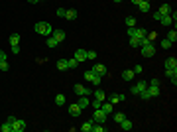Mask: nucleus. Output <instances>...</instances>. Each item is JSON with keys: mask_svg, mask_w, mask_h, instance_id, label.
<instances>
[{"mask_svg": "<svg viewBox=\"0 0 177 132\" xmlns=\"http://www.w3.org/2000/svg\"><path fill=\"white\" fill-rule=\"evenodd\" d=\"M100 104H103V101H99V99H93V101H91V107L93 109H100Z\"/></svg>", "mask_w": 177, "mask_h": 132, "instance_id": "obj_38", "label": "nucleus"}, {"mask_svg": "<svg viewBox=\"0 0 177 132\" xmlns=\"http://www.w3.org/2000/svg\"><path fill=\"white\" fill-rule=\"evenodd\" d=\"M93 124H95L93 120H87V122L81 124V130H83V132H93Z\"/></svg>", "mask_w": 177, "mask_h": 132, "instance_id": "obj_22", "label": "nucleus"}, {"mask_svg": "<svg viewBox=\"0 0 177 132\" xmlns=\"http://www.w3.org/2000/svg\"><path fill=\"white\" fill-rule=\"evenodd\" d=\"M159 45H162V47H163V49H169V47H171V45H173V44H171V41H169L167 38H165V40H162V41H159Z\"/></svg>", "mask_w": 177, "mask_h": 132, "instance_id": "obj_35", "label": "nucleus"}, {"mask_svg": "<svg viewBox=\"0 0 177 132\" xmlns=\"http://www.w3.org/2000/svg\"><path fill=\"white\" fill-rule=\"evenodd\" d=\"M85 81H89V83H93L95 87H99L100 85V81H103V77L100 75H96V73H93V71H85Z\"/></svg>", "mask_w": 177, "mask_h": 132, "instance_id": "obj_2", "label": "nucleus"}, {"mask_svg": "<svg viewBox=\"0 0 177 132\" xmlns=\"http://www.w3.org/2000/svg\"><path fill=\"white\" fill-rule=\"evenodd\" d=\"M8 41H10V45H12V47L20 45V34H12V36L8 38Z\"/></svg>", "mask_w": 177, "mask_h": 132, "instance_id": "obj_18", "label": "nucleus"}, {"mask_svg": "<svg viewBox=\"0 0 177 132\" xmlns=\"http://www.w3.org/2000/svg\"><path fill=\"white\" fill-rule=\"evenodd\" d=\"M77 16H79V14H77V10H73V8L65 12V18H67V20H77Z\"/></svg>", "mask_w": 177, "mask_h": 132, "instance_id": "obj_29", "label": "nucleus"}, {"mask_svg": "<svg viewBox=\"0 0 177 132\" xmlns=\"http://www.w3.org/2000/svg\"><path fill=\"white\" fill-rule=\"evenodd\" d=\"M134 75H136V73H134L132 69H126V71H122V79H124V81H132V79H134Z\"/></svg>", "mask_w": 177, "mask_h": 132, "instance_id": "obj_21", "label": "nucleus"}, {"mask_svg": "<svg viewBox=\"0 0 177 132\" xmlns=\"http://www.w3.org/2000/svg\"><path fill=\"white\" fill-rule=\"evenodd\" d=\"M67 63H69V69H75V67H79V61L75 59V57H71V59H67Z\"/></svg>", "mask_w": 177, "mask_h": 132, "instance_id": "obj_34", "label": "nucleus"}, {"mask_svg": "<svg viewBox=\"0 0 177 132\" xmlns=\"http://www.w3.org/2000/svg\"><path fill=\"white\" fill-rule=\"evenodd\" d=\"M0 132H12V124H10L8 120H6V122L0 126Z\"/></svg>", "mask_w": 177, "mask_h": 132, "instance_id": "obj_32", "label": "nucleus"}, {"mask_svg": "<svg viewBox=\"0 0 177 132\" xmlns=\"http://www.w3.org/2000/svg\"><path fill=\"white\" fill-rule=\"evenodd\" d=\"M114 2H122V0H114Z\"/></svg>", "mask_w": 177, "mask_h": 132, "instance_id": "obj_51", "label": "nucleus"}, {"mask_svg": "<svg viewBox=\"0 0 177 132\" xmlns=\"http://www.w3.org/2000/svg\"><path fill=\"white\" fill-rule=\"evenodd\" d=\"M91 71L96 73V75L100 77H106V73H108V69H106V65H103V63H95L93 67H91Z\"/></svg>", "mask_w": 177, "mask_h": 132, "instance_id": "obj_6", "label": "nucleus"}, {"mask_svg": "<svg viewBox=\"0 0 177 132\" xmlns=\"http://www.w3.org/2000/svg\"><path fill=\"white\" fill-rule=\"evenodd\" d=\"M146 34H148V30H144V28H136V26H134V28H128V36H130V38H144Z\"/></svg>", "mask_w": 177, "mask_h": 132, "instance_id": "obj_4", "label": "nucleus"}, {"mask_svg": "<svg viewBox=\"0 0 177 132\" xmlns=\"http://www.w3.org/2000/svg\"><path fill=\"white\" fill-rule=\"evenodd\" d=\"M144 89H148V81H144V79H140V81L136 83V85H132V95H138L140 91H144Z\"/></svg>", "mask_w": 177, "mask_h": 132, "instance_id": "obj_7", "label": "nucleus"}, {"mask_svg": "<svg viewBox=\"0 0 177 132\" xmlns=\"http://www.w3.org/2000/svg\"><path fill=\"white\" fill-rule=\"evenodd\" d=\"M142 55H144V57H154V55H155V47H154V44L142 45Z\"/></svg>", "mask_w": 177, "mask_h": 132, "instance_id": "obj_9", "label": "nucleus"}, {"mask_svg": "<svg viewBox=\"0 0 177 132\" xmlns=\"http://www.w3.org/2000/svg\"><path fill=\"white\" fill-rule=\"evenodd\" d=\"M28 2H32V4H37V2H40V0H28Z\"/></svg>", "mask_w": 177, "mask_h": 132, "instance_id": "obj_50", "label": "nucleus"}, {"mask_svg": "<svg viewBox=\"0 0 177 132\" xmlns=\"http://www.w3.org/2000/svg\"><path fill=\"white\" fill-rule=\"evenodd\" d=\"M148 85H159V79H152V81H150Z\"/></svg>", "mask_w": 177, "mask_h": 132, "instance_id": "obj_47", "label": "nucleus"}, {"mask_svg": "<svg viewBox=\"0 0 177 132\" xmlns=\"http://www.w3.org/2000/svg\"><path fill=\"white\" fill-rule=\"evenodd\" d=\"M106 117H108V114H104L100 109H95V113H93V122H96V124H104V122H106Z\"/></svg>", "mask_w": 177, "mask_h": 132, "instance_id": "obj_3", "label": "nucleus"}, {"mask_svg": "<svg viewBox=\"0 0 177 132\" xmlns=\"http://www.w3.org/2000/svg\"><path fill=\"white\" fill-rule=\"evenodd\" d=\"M73 89H75V93H77L79 97H89V95H93V91H91L89 87H85V85H81V83H77V85H75Z\"/></svg>", "mask_w": 177, "mask_h": 132, "instance_id": "obj_5", "label": "nucleus"}, {"mask_svg": "<svg viewBox=\"0 0 177 132\" xmlns=\"http://www.w3.org/2000/svg\"><path fill=\"white\" fill-rule=\"evenodd\" d=\"M75 59H77L79 63L87 61V49H83V47H79V49L75 51Z\"/></svg>", "mask_w": 177, "mask_h": 132, "instance_id": "obj_11", "label": "nucleus"}, {"mask_svg": "<svg viewBox=\"0 0 177 132\" xmlns=\"http://www.w3.org/2000/svg\"><path fill=\"white\" fill-rule=\"evenodd\" d=\"M132 71H134V73H142V65H134Z\"/></svg>", "mask_w": 177, "mask_h": 132, "instance_id": "obj_46", "label": "nucleus"}, {"mask_svg": "<svg viewBox=\"0 0 177 132\" xmlns=\"http://www.w3.org/2000/svg\"><path fill=\"white\" fill-rule=\"evenodd\" d=\"M146 38H148L150 41H154L155 38H158V32H148V34H146Z\"/></svg>", "mask_w": 177, "mask_h": 132, "instance_id": "obj_41", "label": "nucleus"}, {"mask_svg": "<svg viewBox=\"0 0 177 132\" xmlns=\"http://www.w3.org/2000/svg\"><path fill=\"white\" fill-rule=\"evenodd\" d=\"M122 101H126V95H110V103L114 104V103H122Z\"/></svg>", "mask_w": 177, "mask_h": 132, "instance_id": "obj_20", "label": "nucleus"}, {"mask_svg": "<svg viewBox=\"0 0 177 132\" xmlns=\"http://www.w3.org/2000/svg\"><path fill=\"white\" fill-rule=\"evenodd\" d=\"M51 36L59 41V44H61V41L65 40V32H63V30H53V32H51Z\"/></svg>", "mask_w": 177, "mask_h": 132, "instance_id": "obj_14", "label": "nucleus"}, {"mask_svg": "<svg viewBox=\"0 0 177 132\" xmlns=\"http://www.w3.org/2000/svg\"><path fill=\"white\" fill-rule=\"evenodd\" d=\"M57 69H59V71H67V69H69L67 59H59V61H57Z\"/></svg>", "mask_w": 177, "mask_h": 132, "instance_id": "obj_25", "label": "nucleus"}, {"mask_svg": "<svg viewBox=\"0 0 177 132\" xmlns=\"http://www.w3.org/2000/svg\"><path fill=\"white\" fill-rule=\"evenodd\" d=\"M126 26H128V28H134V26H136V18H134V16H128V18H126Z\"/></svg>", "mask_w": 177, "mask_h": 132, "instance_id": "obj_33", "label": "nucleus"}, {"mask_svg": "<svg viewBox=\"0 0 177 132\" xmlns=\"http://www.w3.org/2000/svg\"><path fill=\"white\" fill-rule=\"evenodd\" d=\"M165 69H177V59L175 57H167V59H165Z\"/></svg>", "mask_w": 177, "mask_h": 132, "instance_id": "obj_16", "label": "nucleus"}, {"mask_svg": "<svg viewBox=\"0 0 177 132\" xmlns=\"http://www.w3.org/2000/svg\"><path fill=\"white\" fill-rule=\"evenodd\" d=\"M120 128H122V130H132V128H134V124H132L128 118H124V120L120 122Z\"/></svg>", "mask_w": 177, "mask_h": 132, "instance_id": "obj_27", "label": "nucleus"}, {"mask_svg": "<svg viewBox=\"0 0 177 132\" xmlns=\"http://www.w3.org/2000/svg\"><path fill=\"white\" fill-rule=\"evenodd\" d=\"M140 2H142V0H132V4H136V6H138Z\"/></svg>", "mask_w": 177, "mask_h": 132, "instance_id": "obj_49", "label": "nucleus"}, {"mask_svg": "<svg viewBox=\"0 0 177 132\" xmlns=\"http://www.w3.org/2000/svg\"><path fill=\"white\" fill-rule=\"evenodd\" d=\"M57 45H59V41L53 36H47V47H57Z\"/></svg>", "mask_w": 177, "mask_h": 132, "instance_id": "obj_30", "label": "nucleus"}, {"mask_svg": "<svg viewBox=\"0 0 177 132\" xmlns=\"http://www.w3.org/2000/svg\"><path fill=\"white\" fill-rule=\"evenodd\" d=\"M130 45L132 47H140V38H130Z\"/></svg>", "mask_w": 177, "mask_h": 132, "instance_id": "obj_40", "label": "nucleus"}, {"mask_svg": "<svg viewBox=\"0 0 177 132\" xmlns=\"http://www.w3.org/2000/svg\"><path fill=\"white\" fill-rule=\"evenodd\" d=\"M165 77L171 81V85H177V69H165Z\"/></svg>", "mask_w": 177, "mask_h": 132, "instance_id": "obj_10", "label": "nucleus"}, {"mask_svg": "<svg viewBox=\"0 0 177 132\" xmlns=\"http://www.w3.org/2000/svg\"><path fill=\"white\" fill-rule=\"evenodd\" d=\"M0 61H6V53H4L2 49H0Z\"/></svg>", "mask_w": 177, "mask_h": 132, "instance_id": "obj_48", "label": "nucleus"}, {"mask_svg": "<svg viewBox=\"0 0 177 132\" xmlns=\"http://www.w3.org/2000/svg\"><path fill=\"white\" fill-rule=\"evenodd\" d=\"M159 22H162V26L169 28V26L173 24V20H171V16H162V18H159Z\"/></svg>", "mask_w": 177, "mask_h": 132, "instance_id": "obj_23", "label": "nucleus"}, {"mask_svg": "<svg viewBox=\"0 0 177 132\" xmlns=\"http://www.w3.org/2000/svg\"><path fill=\"white\" fill-rule=\"evenodd\" d=\"M148 93H150V97H158L159 95V85H148Z\"/></svg>", "mask_w": 177, "mask_h": 132, "instance_id": "obj_17", "label": "nucleus"}, {"mask_svg": "<svg viewBox=\"0 0 177 132\" xmlns=\"http://www.w3.org/2000/svg\"><path fill=\"white\" fill-rule=\"evenodd\" d=\"M65 12H67L65 8H57V16H59V18H65Z\"/></svg>", "mask_w": 177, "mask_h": 132, "instance_id": "obj_44", "label": "nucleus"}, {"mask_svg": "<svg viewBox=\"0 0 177 132\" xmlns=\"http://www.w3.org/2000/svg\"><path fill=\"white\" fill-rule=\"evenodd\" d=\"M34 30L37 32V34H41V36H51V32H53L51 24H47V22H36Z\"/></svg>", "mask_w": 177, "mask_h": 132, "instance_id": "obj_1", "label": "nucleus"}, {"mask_svg": "<svg viewBox=\"0 0 177 132\" xmlns=\"http://www.w3.org/2000/svg\"><path fill=\"white\" fill-rule=\"evenodd\" d=\"M124 118H126V117H124V113H116V114H114V122H118V124H120Z\"/></svg>", "mask_w": 177, "mask_h": 132, "instance_id": "obj_36", "label": "nucleus"}, {"mask_svg": "<svg viewBox=\"0 0 177 132\" xmlns=\"http://www.w3.org/2000/svg\"><path fill=\"white\" fill-rule=\"evenodd\" d=\"M152 18L155 20V22H159V18H162V14H159V12H158V10H155V12L152 14Z\"/></svg>", "mask_w": 177, "mask_h": 132, "instance_id": "obj_45", "label": "nucleus"}, {"mask_svg": "<svg viewBox=\"0 0 177 132\" xmlns=\"http://www.w3.org/2000/svg\"><path fill=\"white\" fill-rule=\"evenodd\" d=\"M158 12L162 14V16H169L171 12H173V10H171V6H169V4H162V6L158 8Z\"/></svg>", "mask_w": 177, "mask_h": 132, "instance_id": "obj_15", "label": "nucleus"}, {"mask_svg": "<svg viewBox=\"0 0 177 132\" xmlns=\"http://www.w3.org/2000/svg\"><path fill=\"white\" fill-rule=\"evenodd\" d=\"M138 95H140V97L144 99V101H148V99H152V97H150V93H148V89H144V91H140Z\"/></svg>", "mask_w": 177, "mask_h": 132, "instance_id": "obj_39", "label": "nucleus"}, {"mask_svg": "<svg viewBox=\"0 0 177 132\" xmlns=\"http://www.w3.org/2000/svg\"><path fill=\"white\" fill-rule=\"evenodd\" d=\"M167 40L171 41V44H175V40H177V32H175V28L167 32Z\"/></svg>", "mask_w": 177, "mask_h": 132, "instance_id": "obj_31", "label": "nucleus"}, {"mask_svg": "<svg viewBox=\"0 0 177 132\" xmlns=\"http://www.w3.org/2000/svg\"><path fill=\"white\" fill-rule=\"evenodd\" d=\"M65 103H67L65 95H55V104H57V107H63Z\"/></svg>", "mask_w": 177, "mask_h": 132, "instance_id": "obj_28", "label": "nucleus"}, {"mask_svg": "<svg viewBox=\"0 0 177 132\" xmlns=\"http://www.w3.org/2000/svg\"><path fill=\"white\" fill-rule=\"evenodd\" d=\"M81 113H83V109L79 107L77 103H75V104H71V107H69V114H71V117H79V114H81Z\"/></svg>", "mask_w": 177, "mask_h": 132, "instance_id": "obj_13", "label": "nucleus"}, {"mask_svg": "<svg viewBox=\"0 0 177 132\" xmlns=\"http://www.w3.org/2000/svg\"><path fill=\"white\" fill-rule=\"evenodd\" d=\"M87 59H89V61H95V59H96V51L87 49Z\"/></svg>", "mask_w": 177, "mask_h": 132, "instance_id": "obj_37", "label": "nucleus"}, {"mask_svg": "<svg viewBox=\"0 0 177 132\" xmlns=\"http://www.w3.org/2000/svg\"><path fill=\"white\" fill-rule=\"evenodd\" d=\"M100 110H103L104 114H110V113H112V103H106V101H103V104H100Z\"/></svg>", "mask_w": 177, "mask_h": 132, "instance_id": "obj_19", "label": "nucleus"}, {"mask_svg": "<svg viewBox=\"0 0 177 132\" xmlns=\"http://www.w3.org/2000/svg\"><path fill=\"white\" fill-rule=\"evenodd\" d=\"M138 8H140L142 14H148L150 10H152V4H150V0H142V2L138 4Z\"/></svg>", "mask_w": 177, "mask_h": 132, "instance_id": "obj_12", "label": "nucleus"}, {"mask_svg": "<svg viewBox=\"0 0 177 132\" xmlns=\"http://www.w3.org/2000/svg\"><path fill=\"white\" fill-rule=\"evenodd\" d=\"M8 69H10L8 61H0V71H8Z\"/></svg>", "mask_w": 177, "mask_h": 132, "instance_id": "obj_43", "label": "nucleus"}, {"mask_svg": "<svg viewBox=\"0 0 177 132\" xmlns=\"http://www.w3.org/2000/svg\"><path fill=\"white\" fill-rule=\"evenodd\" d=\"M93 95H95V99H99V101H106V93L103 91V89H96Z\"/></svg>", "mask_w": 177, "mask_h": 132, "instance_id": "obj_24", "label": "nucleus"}, {"mask_svg": "<svg viewBox=\"0 0 177 132\" xmlns=\"http://www.w3.org/2000/svg\"><path fill=\"white\" fill-rule=\"evenodd\" d=\"M79 107H81V109H87L89 107V104H91V101H89V97H79Z\"/></svg>", "mask_w": 177, "mask_h": 132, "instance_id": "obj_26", "label": "nucleus"}, {"mask_svg": "<svg viewBox=\"0 0 177 132\" xmlns=\"http://www.w3.org/2000/svg\"><path fill=\"white\" fill-rule=\"evenodd\" d=\"M28 126H26L24 120H20V118H16L14 122H12V132H24Z\"/></svg>", "mask_w": 177, "mask_h": 132, "instance_id": "obj_8", "label": "nucleus"}, {"mask_svg": "<svg viewBox=\"0 0 177 132\" xmlns=\"http://www.w3.org/2000/svg\"><path fill=\"white\" fill-rule=\"evenodd\" d=\"M103 130H106V126H104V124H99V126H95V124H93V132H103Z\"/></svg>", "mask_w": 177, "mask_h": 132, "instance_id": "obj_42", "label": "nucleus"}]
</instances>
